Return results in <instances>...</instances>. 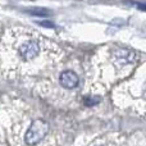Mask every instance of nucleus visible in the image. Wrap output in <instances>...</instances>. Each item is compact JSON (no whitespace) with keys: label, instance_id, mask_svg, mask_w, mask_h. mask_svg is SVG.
Masks as SVG:
<instances>
[{"label":"nucleus","instance_id":"1","mask_svg":"<svg viewBox=\"0 0 146 146\" xmlns=\"http://www.w3.org/2000/svg\"><path fill=\"white\" fill-rule=\"evenodd\" d=\"M49 132V123L44 119H35L32 122V124L30 126V128L27 129L25 136V141L27 145L33 146L38 144L40 141H42L46 137Z\"/></svg>","mask_w":146,"mask_h":146},{"label":"nucleus","instance_id":"2","mask_svg":"<svg viewBox=\"0 0 146 146\" xmlns=\"http://www.w3.org/2000/svg\"><path fill=\"white\" fill-rule=\"evenodd\" d=\"M59 81H60V85L63 86L64 88H74L78 86L80 83V78H78L77 73H74L73 71H64L60 73V77H59Z\"/></svg>","mask_w":146,"mask_h":146},{"label":"nucleus","instance_id":"3","mask_svg":"<svg viewBox=\"0 0 146 146\" xmlns=\"http://www.w3.org/2000/svg\"><path fill=\"white\" fill-rule=\"evenodd\" d=\"M100 100H101L100 96H87V98L83 99V104L86 106H94L100 103Z\"/></svg>","mask_w":146,"mask_h":146}]
</instances>
